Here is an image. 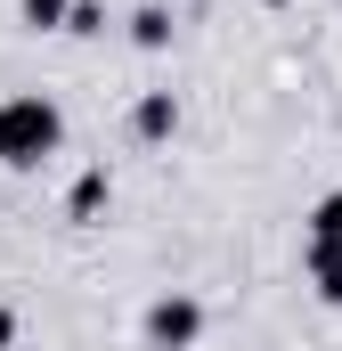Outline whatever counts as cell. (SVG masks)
Wrapping results in <instances>:
<instances>
[{
	"instance_id": "obj_10",
	"label": "cell",
	"mask_w": 342,
	"mask_h": 351,
	"mask_svg": "<svg viewBox=\"0 0 342 351\" xmlns=\"http://www.w3.org/2000/svg\"><path fill=\"white\" fill-rule=\"evenodd\" d=\"M0 351H16V311L0 302Z\"/></svg>"
},
{
	"instance_id": "obj_2",
	"label": "cell",
	"mask_w": 342,
	"mask_h": 351,
	"mask_svg": "<svg viewBox=\"0 0 342 351\" xmlns=\"http://www.w3.org/2000/svg\"><path fill=\"white\" fill-rule=\"evenodd\" d=\"M204 335V302L196 294H155L147 302V351H196Z\"/></svg>"
},
{
	"instance_id": "obj_5",
	"label": "cell",
	"mask_w": 342,
	"mask_h": 351,
	"mask_svg": "<svg viewBox=\"0 0 342 351\" xmlns=\"http://www.w3.org/2000/svg\"><path fill=\"white\" fill-rule=\"evenodd\" d=\"M310 294L326 311H342V245H310Z\"/></svg>"
},
{
	"instance_id": "obj_1",
	"label": "cell",
	"mask_w": 342,
	"mask_h": 351,
	"mask_svg": "<svg viewBox=\"0 0 342 351\" xmlns=\"http://www.w3.org/2000/svg\"><path fill=\"white\" fill-rule=\"evenodd\" d=\"M57 147H66V114H57V98H41V90L0 98V164H8V172H41Z\"/></svg>"
},
{
	"instance_id": "obj_4",
	"label": "cell",
	"mask_w": 342,
	"mask_h": 351,
	"mask_svg": "<svg viewBox=\"0 0 342 351\" xmlns=\"http://www.w3.org/2000/svg\"><path fill=\"white\" fill-rule=\"evenodd\" d=\"M106 204H114V172H106V164H90V172L66 188V221H98Z\"/></svg>"
},
{
	"instance_id": "obj_3",
	"label": "cell",
	"mask_w": 342,
	"mask_h": 351,
	"mask_svg": "<svg viewBox=\"0 0 342 351\" xmlns=\"http://www.w3.org/2000/svg\"><path fill=\"white\" fill-rule=\"evenodd\" d=\"M171 131H179V98H171V90H139V106H131V139L163 147Z\"/></svg>"
},
{
	"instance_id": "obj_8",
	"label": "cell",
	"mask_w": 342,
	"mask_h": 351,
	"mask_svg": "<svg viewBox=\"0 0 342 351\" xmlns=\"http://www.w3.org/2000/svg\"><path fill=\"white\" fill-rule=\"evenodd\" d=\"M66 8H74V0H16V16H25L33 33H66Z\"/></svg>"
},
{
	"instance_id": "obj_7",
	"label": "cell",
	"mask_w": 342,
	"mask_h": 351,
	"mask_svg": "<svg viewBox=\"0 0 342 351\" xmlns=\"http://www.w3.org/2000/svg\"><path fill=\"white\" fill-rule=\"evenodd\" d=\"M310 245H342V188L310 204Z\"/></svg>"
},
{
	"instance_id": "obj_9",
	"label": "cell",
	"mask_w": 342,
	"mask_h": 351,
	"mask_svg": "<svg viewBox=\"0 0 342 351\" xmlns=\"http://www.w3.org/2000/svg\"><path fill=\"white\" fill-rule=\"evenodd\" d=\"M66 33H106V8H98V0H74V8H66Z\"/></svg>"
},
{
	"instance_id": "obj_6",
	"label": "cell",
	"mask_w": 342,
	"mask_h": 351,
	"mask_svg": "<svg viewBox=\"0 0 342 351\" xmlns=\"http://www.w3.org/2000/svg\"><path fill=\"white\" fill-rule=\"evenodd\" d=\"M131 49H171V8H163V0L131 8Z\"/></svg>"
}]
</instances>
